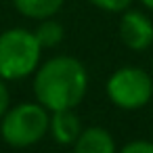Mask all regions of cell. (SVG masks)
I'll return each instance as SVG.
<instances>
[{"label":"cell","mask_w":153,"mask_h":153,"mask_svg":"<svg viewBox=\"0 0 153 153\" xmlns=\"http://www.w3.org/2000/svg\"><path fill=\"white\" fill-rule=\"evenodd\" d=\"M117 153H153V140H147V138L128 140L122 149H117Z\"/></svg>","instance_id":"8fae6325"},{"label":"cell","mask_w":153,"mask_h":153,"mask_svg":"<svg viewBox=\"0 0 153 153\" xmlns=\"http://www.w3.org/2000/svg\"><path fill=\"white\" fill-rule=\"evenodd\" d=\"M48 117L51 111L36 103H17L9 105L4 115L0 117V136L15 149H25L38 145L48 134Z\"/></svg>","instance_id":"3957f363"},{"label":"cell","mask_w":153,"mask_h":153,"mask_svg":"<svg viewBox=\"0 0 153 153\" xmlns=\"http://www.w3.org/2000/svg\"><path fill=\"white\" fill-rule=\"evenodd\" d=\"M82 132V120L74 109L51 111L48 117V134L59 145H74Z\"/></svg>","instance_id":"8992f818"},{"label":"cell","mask_w":153,"mask_h":153,"mask_svg":"<svg viewBox=\"0 0 153 153\" xmlns=\"http://www.w3.org/2000/svg\"><path fill=\"white\" fill-rule=\"evenodd\" d=\"M65 0H13V7L19 15L34 19V21H42L48 17H55Z\"/></svg>","instance_id":"ba28073f"},{"label":"cell","mask_w":153,"mask_h":153,"mask_svg":"<svg viewBox=\"0 0 153 153\" xmlns=\"http://www.w3.org/2000/svg\"><path fill=\"white\" fill-rule=\"evenodd\" d=\"M140 4H143L145 9H149V11H153V0H140Z\"/></svg>","instance_id":"4fadbf2b"},{"label":"cell","mask_w":153,"mask_h":153,"mask_svg":"<svg viewBox=\"0 0 153 153\" xmlns=\"http://www.w3.org/2000/svg\"><path fill=\"white\" fill-rule=\"evenodd\" d=\"M88 92V71L71 55H55L34 71V97L48 111L76 109Z\"/></svg>","instance_id":"6da1fadb"},{"label":"cell","mask_w":153,"mask_h":153,"mask_svg":"<svg viewBox=\"0 0 153 153\" xmlns=\"http://www.w3.org/2000/svg\"><path fill=\"white\" fill-rule=\"evenodd\" d=\"M9 105H11V94H9L7 82L0 78V117L4 115V111L9 109Z\"/></svg>","instance_id":"7c38bea8"},{"label":"cell","mask_w":153,"mask_h":153,"mask_svg":"<svg viewBox=\"0 0 153 153\" xmlns=\"http://www.w3.org/2000/svg\"><path fill=\"white\" fill-rule=\"evenodd\" d=\"M117 32L122 44L134 53H143L153 46V21L143 11L126 9L122 13Z\"/></svg>","instance_id":"5b68a950"},{"label":"cell","mask_w":153,"mask_h":153,"mask_svg":"<svg viewBox=\"0 0 153 153\" xmlns=\"http://www.w3.org/2000/svg\"><path fill=\"white\" fill-rule=\"evenodd\" d=\"M34 36L38 40V44L44 48H55L63 42L65 38V30L59 21H55V17H48V19H42L38 23V27L34 30Z\"/></svg>","instance_id":"9c48e42d"},{"label":"cell","mask_w":153,"mask_h":153,"mask_svg":"<svg viewBox=\"0 0 153 153\" xmlns=\"http://www.w3.org/2000/svg\"><path fill=\"white\" fill-rule=\"evenodd\" d=\"M42 59V46L34 32L25 27H11L0 34V78L17 82L34 76Z\"/></svg>","instance_id":"7a4b0ae2"},{"label":"cell","mask_w":153,"mask_h":153,"mask_svg":"<svg viewBox=\"0 0 153 153\" xmlns=\"http://www.w3.org/2000/svg\"><path fill=\"white\" fill-rule=\"evenodd\" d=\"M151 76H153V69H151Z\"/></svg>","instance_id":"5bb4252c"},{"label":"cell","mask_w":153,"mask_h":153,"mask_svg":"<svg viewBox=\"0 0 153 153\" xmlns=\"http://www.w3.org/2000/svg\"><path fill=\"white\" fill-rule=\"evenodd\" d=\"M88 2L94 9L105 11V13H124L126 9L132 7L134 0H88Z\"/></svg>","instance_id":"30bf717a"},{"label":"cell","mask_w":153,"mask_h":153,"mask_svg":"<svg viewBox=\"0 0 153 153\" xmlns=\"http://www.w3.org/2000/svg\"><path fill=\"white\" fill-rule=\"evenodd\" d=\"M71 147H74V153H117L111 132L101 126L82 128L80 136Z\"/></svg>","instance_id":"52a82bcc"},{"label":"cell","mask_w":153,"mask_h":153,"mask_svg":"<svg viewBox=\"0 0 153 153\" xmlns=\"http://www.w3.org/2000/svg\"><path fill=\"white\" fill-rule=\"evenodd\" d=\"M105 90L117 109L136 111L147 107L153 99V76L138 65H124L109 76Z\"/></svg>","instance_id":"277c9868"}]
</instances>
